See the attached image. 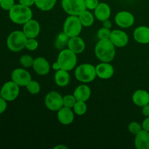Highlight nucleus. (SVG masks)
<instances>
[{
	"mask_svg": "<svg viewBox=\"0 0 149 149\" xmlns=\"http://www.w3.org/2000/svg\"><path fill=\"white\" fill-rule=\"evenodd\" d=\"M95 55L100 62L110 63L116 55V47L109 39H99L95 47Z\"/></svg>",
	"mask_w": 149,
	"mask_h": 149,
	"instance_id": "obj_1",
	"label": "nucleus"
},
{
	"mask_svg": "<svg viewBox=\"0 0 149 149\" xmlns=\"http://www.w3.org/2000/svg\"><path fill=\"white\" fill-rule=\"evenodd\" d=\"M133 38L139 44H149V27L141 26L136 28L133 32Z\"/></svg>",
	"mask_w": 149,
	"mask_h": 149,
	"instance_id": "obj_18",
	"label": "nucleus"
},
{
	"mask_svg": "<svg viewBox=\"0 0 149 149\" xmlns=\"http://www.w3.org/2000/svg\"><path fill=\"white\" fill-rule=\"evenodd\" d=\"M111 33V31L109 29H106V28L102 27L97 31V36L99 39H110Z\"/></svg>",
	"mask_w": 149,
	"mask_h": 149,
	"instance_id": "obj_33",
	"label": "nucleus"
},
{
	"mask_svg": "<svg viewBox=\"0 0 149 149\" xmlns=\"http://www.w3.org/2000/svg\"><path fill=\"white\" fill-rule=\"evenodd\" d=\"M40 24L37 20L33 18L23 25V31L28 39L36 38L40 33Z\"/></svg>",
	"mask_w": 149,
	"mask_h": 149,
	"instance_id": "obj_15",
	"label": "nucleus"
},
{
	"mask_svg": "<svg viewBox=\"0 0 149 149\" xmlns=\"http://www.w3.org/2000/svg\"><path fill=\"white\" fill-rule=\"evenodd\" d=\"M20 94V86L13 81L4 83L0 90V95L7 102L13 101L17 98Z\"/></svg>",
	"mask_w": 149,
	"mask_h": 149,
	"instance_id": "obj_8",
	"label": "nucleus"
},
{
	"mask_svg": "<svg viewBox=\"0 0 149 149\" xmlns=\"http://www.w3.org/2000/svg\"><path fill=\"white\" fill-rule=\"evenodd\" d=\"M143 130L142 125L138 122H131L128 125V130L132 135H135Z\"/></svg>",
	"mask_w": 149,
	"mask_h": 149,
	"instance_id": "obj_31",
	"label": "nucleus"
},
{
	"mask_svg": "<svg viewBox=\"0 0 149 149\" xmlns=\"http://www.w3.org/2000/svg\"><path fill=\"white\" fill-rule=\"evenodd\" d=\"M57 0H35V5L39 10L43 12H48L55 7Z\"/></svg>",
	"mask_w": 149,
	"mask_h": 149,
	"instance_id": "obj_26",
	"label": "nucleus"
},
{
	"mask_svg": "<svg viewBox=\"0 0 149 149\" xmlns=\"http://www.w3.org/2000/svg\"><path fill=\"white\" fill-rule=\"evenodd\" d=\"M67 47L73 51L74 53L78 55V54H81L84 52L86 47V45L82 38L80 37L79 36H77L70 38Z\"/></svg>",
	"mask_w": 149,
	"mask_h": 149,
	"instance_id": "obj_19",
	"label": "nucleus"
},
{
	"mask_svg": "<svg viewBox=\"0 0 149 149\" xmlns=\"http://www.w3.org/2000/svg\"><path fill=\"white\" fill-rule=\"evenodd\" d=\"M54 149H68V147L65 146L64 145H61V144H59V145L56 146L53 148Z\"/></svg>",
	"mask_w": 149,
	"mask_h": 149,
	"instance_id": "obj_42",
	"label": "nucleus"
},
{
	"mask_svg": "<svg viewBox=\"0 0 149 149\" xmlns=\"http://www.w3.org/2000/svg\"><path fill=\"white\" fill-rule=\"evenodd\" d=\"M99 3V0H85L86 8L88 10H94Z\"/></svg>",
	"mask_w": 149,
	"mask_h": 149,
	"instance_id": "obj_35",
	"label": "nucleus"
},
{
	"mask_svg": "<svg viewBox=\"0 0 149 149\" xmlns=\"http://www.w3.org/2000/svg\"><path fill=\"white\" fill-rule=\"evenodd\" d=\"M142 114L143 115L146 117H148L149 116V104L146 105V106H143L142 107Z\"/></svg>",
	"mask_w": 149,
	"mask_h": 149,
	"instance_id": "obj_39",
	"label": "nucleus"
},
{
	"mask_svg": "<svg viewBox=\"0 0 149 149\" xmlns=\"http://www.w3.org/2000/svg\"><path fill=\"white\" fill-rule=\"evenodd\" d=\"M132 102L138 107H141L149 104V93L145 90H137L134 92L132 96Z\"/></svg>",
	"mask_w": 149,
	"mask_h": 149,
	"instance_id": "obj_20",
	"label": "nucleus"
},
{
	"mask_svg": "<svg viewBox=\"0 0 149 149\" xmlns=\"http://www.w3.org/2000/svg\"><path fill=\"white\" fill-rule=\"evenodd\" d=\"M57 61L61 66V69L70 71L74 69L77 65V54L68 48H65L59 52Z\"/></svg>",
	"mask_w": 149,
	"mask_h": 149,
	"instance_id": "obj_5",
	"label": "nucleus"
},
{
	"mask_svg": "<svg viewBox=\"0 0 149 149\" xmlns=\"http://www.w3.org/2000/svg\"><path fill=\"white\" fill-rule=\"evenodd\" d=\"M92 91L90 87L86 84H81L77 86L74 90L73 95L76 97L77 100H81V101H85L90 99L91 97Z\"/></svg>",
	"mask_w": 149,
	"mask_h": 149,
	"instance_id": "obj_21",
	"label": "nucleus"
},
{
	"mask_svg": "<svg viewBox=\"0 0 149 149\" xmlns=\"http://www.w3.org/2000/svg\"><path fill=\"white\" fill-rule=\"evenodd\" d=\"M135 146L137 149H149V132L142 130L135 135Z\"/></svg>",
	"mask_w": 149,
	"mask_h": 149,
	"instance_id": "obj_22",
	"label": "nucleus"
},
{
	"mask_svg": "<svg viewBox=\"0 0 149 149\" xmlns=\"http://www.w3.org/2000/svg\"><path fill=\"white\" fill-rule=\"evenodd\" d=\"M52 69L55 70V71H58V70L61 69V66H60V65H59V63H58V61H55V62H54L53 63H52Z\"/></svg>",
	"mask_w": 149,
	"mask_h": 149,
	"instance_id": "obj_41",
	"label": "nucleus"
},
{
	"mask_svg": "<svg viewBox=\"0 0 149 149\" xmlns=\"http://www.w3.org/2000/svg\"><path fill=\"white\" fill-rule=\"evenodd\" d=\"M116 24L122 29H128L133 26L135 23V17L130 12L120 11L114 17Z\"/></svg>",
	"mask_w": 149,
	"mask_h": 149,
	"instance_id": "obj_11",
	"label": "nucleus"
},
{
	"mask_svg": "<svg viewBox=\"0 0 149 149\" xmlns=\"http://www.w3.org/2000/svg\"><path fill=\"white\" fill-rule=\"evenodd\" d=\"M109 39L116 47L119 48L125 47L128 45V42H129V36L127 33L119 29L111 31Z\"/></svg>",
	"mask_w": 149,
	"mask_h": 149,
	"instance_id": "obj_12",
	"label": "nucleus"
},
{
	"mask_svg": "<svg viewBox=\"0 0 149 149\" xmlns=\"http://www.w3.org/2000/svg\"><path fill=\"white\" fill-rule=\"evenodd\" d=\"M82 28L83 26L78 16L69 15L64 21L63 31L71 38L79 36Z\"/></svg>",
	"mask_w": 149,
	"mask_h": 149,
	"instance_id": "obj_6",
	"label": "nucleus"
},
{
	"mask_svg": "<svg viewBox=\"0 0 149 149\" xmlns=\"http://www.w3.org/2000/svg\"><path fill=\"white\" fill-rule=\"evenodd\" d=\"M57 118L58 122L63 125H69L73 123L74 120V113L72 109L63 106L60 110L57 111Z\"/></svg>",
	"mask_w": 149,
	"mask_h": 149,
	"instance_id": "obj_16",
	"label": "nucleus"
},
{
	"mask_svg": "<svg viewBox=\"0 0 149 149\" xmlns=\"http://www.w3.org/2000/svg\"><path fill=\"white\" fill-rule=\"evenodd\" d=\"M142 127L143 130L149 132V116L146 117V119L143 120L142 123Z\"/></svg>",
	"mask_w": 149,
	"mask_h": 149,
	"instance_id": "obj_38",
	"label": "nucleus"
},
{
	"mask_svg": "<svg viewBox=\"0 0 149 149\" xmlns=\"http://www.w3.org/2000/svg\"><path fill=\"white\" fill-rule=\"evenodd\" d=\"M61 7L68 15L79 16L87 10L85 0H61Z\"/></svg>",
	"mask_w": 149,
	"mask_h": 149,
	"instance_id": "obj_7",
	"label": "nucleus"
},
{
	"mask_svg": "<svg viewBox=\"0 0 149 149\" xmlns=\"http://www.w3.org/2000/svg\"><path fill=\"white\" fill-rule=\"evenodd\" d=\"M111 15V9L110 6L105 2H100L94 10V15L99 21H104L109 19Z\"/></svg>",
	"mask_w": 149,
	"mask_h": 149,
	"instance_id": "obj_17",
	"label": "nucleus"
},
{
	"mask_svg": "<svg viewBox=\"0 0 149 149\" xmlns=\"http://www.w3.org/2000/svg\"><path fill=\"white\" fill-rule=\"evenodd\" d=\"M78 17L83 27H90L91 26H93L95 21V17L94 14H93L90 10H84Z\"/></svg>",
	"mask_w": 149,
	"mask_h": 149,
	"instance_id": "obj_25",
	"label": "nucleus"
},
{
	"mask_svg": "<svg viewBox=\"0 0 149 149\" xmlns=\"http://www.w3.org/2000/svg\"><path fill=\"white\" fill-rule=\"evenodd\" d=\"M19 4L31 7L35 4V0H18Z\"/></svg>",
	"mask_w": 149,
	"mask_h": 149,
	"instance_id": "obj_37",
	"label": "nucleus"
},
{
	"mask_svg": "<svg viewBox=\"0 0 149 149\" xmlns=\"http://www.w3.org/2000/svg\"><path fill=\"white\" fill-rule=\"evenodd\" d=\"M28 38L23 31L16 30L11 32L7 39V47L11 52H18L26 48Z\"/></svg>",
	"mask_w": 149,
	"mask_h": 149,
	"instance_id": "obj_3",
	"label": "nucleus"
},
{
	"mask_svg": "<svg viewBox=\"0 0 149 149\" xmlns=\"http://www.w3.org/2000/svg\"><path fill=\"white\" fill-rule=\"evenodd\" d=\"M103 23V27L106 28V29H111L112 28V23L109 19H107V20H105L104 21L102 22Z\"/></svg>",
	"mask_w": 149,
	"mask_h": 149,
	"instance_id": "obj_40",
	"label": "nucleus"
},
{
	"mask_svg": "<svg viewBox=\"0 0 149 149\" xmlns=\"http://www.w3.org/2000/svg\"><path fill=\"white\" fill-rule=\"evenodd\" d=\"M27 91L31 95H37L40 93L41 86L38 81L34 80H31L29 84L26 86Z\"/></svg>",
	"mask_w": 149,
	"mask_h": 149,
	"instance_id": "obj_28",
	"label": "nucleus"
},
{
	"mask_svg": "<svg viewBox=\"0 0 149 149\" xmlns=\"http://www.w3.org/2000/svg\"><path fill=\"white\" fill-rule=\"evenodd\" d=\"M70 37L63 31L62 32H60L56 36L55 40V47L57 49L59 50H62V49H65L67 46H68V41H69Z\"/></svg>",
	"mask_w": 149,
	"mask_h": 149,
	"instance_id": "obj_24",
	"label": "nucleus"
},
{
	"mask_svg": "<svg viewBox=\"0 0 149 149\" xmlns=\"http://www.w3.org/2000/svg\"><path fill=\"white\" fill-rule=\"evenodd\" d=\"M72 109L74 111L75 115H77V116H82V115L85 114V113L87 111V103H86L85 101L77 100Z\"/></svg>",
	"mask_w": 149,
	"mask_h": 149,
	"instance_id": "obj_27",
	"label": "nucleus"
},
{
	"mask_svg": "<svg viewBox=\"0 0 149 149\" xmlns=\"http://www.w3.org/2000/svg\"><path fill=\"white\" fill-rule=\"evenodd\" d=\"M77 101V99L74 95H65L63 96V103L64 107L73 109Z\"/></svg>",
	"mask_w": 149,
	"mask_h": 149,
	"instance_id": "obj_29",
	"label": "nucleus"
},
{
	"mask_svg": "<svg viewBox=\"0 0 149 149\" xmlns=\"http://www.w3.org/2000/svg\"><path fill=\"white\" fill-rule=\"evenodd\" d=\"M33 13L29 7L20 4H15L9 11V17L13 23L18 25H24L32 19Z\"/></svg>",
	"mask_w": 149,
	"mask_h": 149,
	"instance_id": "obj_2",
	"label": "nucleus"
},
{
	"mask_svg": "<svg viewBox=\"0 0 149 149\" xmlns=\"http://www.w3.org/2000/svg\"><path fill=\"white\" fill-rule=\"evenodd\" d=\"M34 58L30 55H23L20 58V63L24 68H30L33 66Z\"/></svg>",
	"mask_w": 149,
	"mask_h": 149,
	"instance_id": "obj_30",
	"label": "nucleus"
},
{
	"mask_svg": "<svg viewBox=\"0 0 149 149\" xmlns=\"http://www.w3.org/2000/svg\"><path fill=\"white\" fill-rule=\"evenodd\" d=\"M39 47V42L36 38H29L27 39L26 43V48L29 51H35Z\"/></svg>",
	"mask_w": 149,
	"mask_h": 149,
	"instance_id": "obj_32",
	"label": "nucleus"
},
{
	"mask_svg": "<svg viewBox=\"0 0 149 149\" xmlns=\"http://www.w3.org/2000/svg\"><path fill=\"white\" fill-rule=\"evenodd\" d=\"M32 68L38 75L46 76L50 71V64L44 57H38L34 58Z\"/></svg>",
	"mask_w": 149,
	"mask_h": 149,
	"instance_id": "obj_13",
	"label": "nucleus"
},
{
	"mask_svg": "<svg viewBox=\"0 0 149 149\" xmlns=\"http://www.w3.org/2000/svg\"><path fill=\"white\" fill-rule=\"evenodd\" d=\"M148 65H149V58H148Z\"/></svg>",
	"mask_w": 149,
	"mask_h": 149,
	"instance_id": "obj_43",
	"label": "nucleus"
},
{
	"mask_svg": "<svg viewBox=\"0 0 149 149\" xmlns=\"http://www.w3.org/2000/svg\"><path fill=\"white\" fill-rule=\"evenodd\" d=\"M32 79L30 73L25 68H17L11 73V80L20 87H25Z\"/></svg>",
	"mask_w": 149,
	"mask_h": 149,
	"instance_id": "obj_10",
	"label": "nucleus"
},
{
	"mask_svg": "<svg viewBox=\"0 0 149 149\" xmlns=\"http://www.w3.org/2000/svg\"><path fill=\"white\" fill-rule=\"evenodd\" d=\"M45 105L48 110L58 111L63 106V96L56 91H50L45 97Z\"/></svg>",
	"mask_w": 149,
	"mask_h": 149,
	"instance_id": "obj_9",
	"label": "nucleus"
},
{
	"mask_svg": "<svg viewBox=\"0 0 149 149\" xmlns=\"http://www.w3.org/2000/svg\"><path fill=\"white\" fill-rule=\"evenodd\" d=\"M70 79H71V77H70L68 71L63 69L56 71L55 76H54V80H55V84L60 87H66L69 84Z\"/></svg>",
	"mask_w": 149,
	"mask_h": 149,
	"instance_id": "obj_23",
	"label": "nucleus"
},
{
	"mask_svg": "<svg viewBox=\"0 0 149 149\" xmlns=\"http://www.w3.org/2000/svg\"><path fill=\"white\" fill-rule=\"evenodd\" d=\"M0 2H1V0H0Z\"/></svg>",
	"mask_w": 149,
	"mask_h": 149,
	"instance_id": "obj_44",
	"label": "nucleus"
},
{
	"mask_svg": "<svg viewBox=\"0 0 149 149\" xmlns=\"http://www.w3.org/2000/svg\"><path fill=\"white\" fill-rule=\"evenodd\" d=\"M97 77L101 79H109L114 74V68L108 62H101L95 66Z\"/></svg>",
	"mask_w": 149,
	"mask_h": 149,
	"instance_id": "obj_14",
	"label": "nucleus"
},
{
	"mask_svg": "<svg viewBox=\"0 0 149 149\" xmlns=\"http://www.w3.org/2000/svg\"><path fill=\"white\" fill-rule=\"evenodd\" d=\"M75 77L83 84L92 82L97 77L95 66L90 63H82L78 65L75 69Z\"/></svg>",
	"mask_w": 149,
	"mask_h": 149,
	"instance_id": "obj_4",
	"label": "nucleus"
},
{
	"mask_svg": "<svg viewBox=\"0 0 149 149\" xmlns=\"http://www.w3.org/2000/svg\"><path fill=\"white\" fill-rule=\"evenodd\" d=\"M7 100H4L3 97H0V114L4 113L7 108Z\"/></svg>",
	"mask_w": 149,
	"mask_h": 149,
	"instance_id": "obj_36",
	"label": "nucleus"
},
{
	"mask_svg": "<svg viewBox=\"0 0 149 149\" xmlns=\"http://www.w3.org/2000/svg\"><path fill=\"white\" fill-rule=\"evenodd\" d=\"M15 4V0H1L0 7L5 11H10Z\"/></svg>",
	"mask_w": 149,
	"mask_h": 149,
	"instance_id": "obj_34",
	"label": "nucleus"
}]
</instances>
